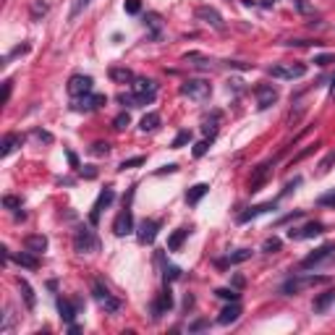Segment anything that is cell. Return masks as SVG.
<instances>
[{"label":"cell","mask_w":335,"mask_h":335,"mask_svg":"<svg viewBox=\"0 0 335 335\" xmlns=\"http://www.w3.org/2000/svg\"><path fill=\"white\" fill-rule=\"evenodd\" d=\"M181 95L189 97V100H194V102H205L212 95V86L205 79H189V81L181 84Z\"/></svg>","instance_id":"obj_1"},{"label":"cell","mask_w":335,"mask_h":335,"mask_svg":"<svg viewBox=\"0 0 335 335\" xmlns=\"http://www.w3.org/2000/svg\"><path fill=\"white\" fill-rule=\"evenodd\" d=\"M320 283H327L325 275H299V278H291V280H285L283 285V294L285 296H294V294H301L306 291V288H315Z\"/></svg>","instance_id":"obj_2"},{"label":"cell","mask_w":335,"mask_h":335,"mask_svg":"<svg viewBox=\"0 0 335 335\" xmlns=\"http://www.w3.org/2000/svg\"><path fill=\"white\" fill-rule=\"evenodd\" d=\"M92 294H95V299H97V304L105 309V311H110V315H113V311H118L121 309V301L110 294V288L102 283V280H92Z\"/></svg>","instance_id":"obj_3"},{"label":"cell","mask_w":335,"mask_h":335,"mask_svg":"<svg viewBox=\"0 0 335 335\" xmlns=\"http://www.w3.org/2000/svg\"><path fill=\"white\" fill-rule=\"evenodd\" d=\"M131 92L137 95V102L139 105H147L154 100V92H158V84L152 79H133L131 81Z\"/></svg>","instance_id":"obj_4"},{"label":"cell","mask_w":335,"mask_h":335,"mask_svg":"<svg viewBox=\"0 0 335 335\" xmlns=\"http://www.w3.org/2000/svg\"><path fill=\"white\" fill-rule=\"evenodd\" d=\"M267 74H270L273 79H301L306 74V65L304 63H288V65H273V69H267Z\"/></svg>","instance_id":"obj_5"},{"label":"cell","mask_w":335,"mask_h":335,"mask_svg":"<svg viewBox=\"0 0 335 335\" xmlns=\"http://www.w3.org/2000/svg\"><path fill=\"white\" fill-rule=\"evenodd\" d=\"M74 247H76V252H81V254L97 252V238H95V233L89 231V228H81V231H76Z\"/></svg>","instance_id":"obj_6"},{"label":"cell","mask_w":335,"mask_h":335,"mask_svg":"<svg viewBox=\"0 0 335 335\" xmlns=\"http://www.w3.org/2000/svg\"><path fill=\"white\" fill-rule=\"evenodd\" d=\"M113 199H116V191H113V189H102V191H100V196H97V202H95L92 212H89V220H92V226H97V222H100V212H102L105 207L113 205Z\"/></svg>","instance_id":"obj_7"},{"label":"cell","mask_w":335,"mask_h":335,"mask_svg":"<svg viewBox=\"0 0 335 335\" xmlns=\"http://www.w3.org/2000/svg\"><path fill=\"white\" fill-rule=\"evenodd\" d=\"M92 76H84V74H76V76H71L69 79V95H74V97H81V95H89L92 92Z\"/></svg>","instance_id":"obj_8"},{"label":"cell","mask_w":335,"mask_h":335,"mask_svg":"<svg viewBox=\"0 0 335 335\" xmlns=\"http://www.w3.org/2000/svg\"><path fill=\"white\" fill-rule=\"evenodd\" d=\"M254 92H257V107L259 110H267L270 105H275V100H278V89L273 84H259Z\"/></svg>","instance_id":"obj_9"},{"label":"cell","mask_w":335,"mask_h":335,"mask_svg":"<svg viewBox=\"0 0 335 335\" xmlns=\"http://www.w3.org/2000/svg\"><path fill=\"white\" fill-rule=\"evenodd\" d=\"M332 252H335V243H325V247H320L317 252H311L309 257H304V259H301V267H304V270H311V267H317V264L325 262L327 257H332Z\"/></svg>","instance_id":"obj_10"},{"label":"cell","mask_w":335,"mask_h":335,"mask_svg":"<svg viewBox=\"0 0 335 335\" xmlns=\"http://www.w3.org/2000/svg\"><path fill=\"white\" fill-rule=\"evenodd\" d=\"M270 168H273V163H262L254 168V173L249 175V191H259L264 186V181L270 178Z\"/></svg>","instance_id":"obj_11"},{"label":"cell","mask_w":335,"mask_h":335,"mask_svg":"<svg viewBox=\"0 0 335 335\" xmlns=\"http://www.w3.org/2000/svg\"><path fill=\"white\" fill-rule=\"evenodd\" d=\"M100 105H105V95H81L79 100H74V110H79V113H89Z\"/></svg>","instance_id":"obj_12"},{"label":"cell","mask_w":335,"mask_h":335,"mask_svg":"<svg viewBox=\"0 0 335 335\" xmlns=\"http://www.w3.org/2000/svg\"><path fill=\"white\" fill-rule=\"evenodd\" d=\"M173 309V294H170V288L165 285V291L160 294V299L152 304V317L158 320V317H163V315H168V311Z\"/></svg>","instance_id":"obj_13"},{"label":"cell","mask_w":335,"mask_h":335,"mask_svg":"<svg viewBox=\"0 0 335 335\" xmlns=\"http://www.w3.org/2000/svg\"><path fill=\"white\" fill-rule=\"evenodd\" d=\"M196 18H202L205 24H210V27H215V29H226V24H222V16H220L215 8H210V6H199V8H196Z\"/></svg>","instance_id":"obj_14"},{"label":"cell","mask_w":335,"mask_h":335,"mask_svg":"<svg viewBox=\"0 0 335 335\" xmlns=\"http://www.w3.org/2000/svg\"><path fill=\"white\" fill-rule=\"evenodd\" d=\"M113 231H116V236H126V233L133 231V217H131V210H128V207L118 212V217H116V222H113Z\"/></svg>","instance_id":"obj_15"},{"label":"cell","mask_w":335,"mask_h":335,"mask_svg":"<svg viewBox=\"0 0 335 335\" xmlns=\"http://www.w3.org/2000/svg\"><path fill=\"white\" fill-rule=\"evenodd\" d=\"M322 231H325L322 222H306L304 228H291V231H288V238H315Z\"/></svg>","instance_id":"obj_16"},{"label":"cell","mask_w":335,"mask_h":335,"mask_svg":"<svg viewBox=\"0 0 335 335\" xmlns=\"http://www.w3.org/2000/svg\"><path fill=\"white\" fill-rule=\"evenodd\" d=\"M158 228H160V220H142L139 222V241L142 243H152L154 236H158Z\"/></svg>","instance_id":"obj_17"},{"label":"cell","mask_w":335,"mask_h":335,"mask_svg":"<svg viewBox=\"0 0 335 335\" xmlns=\"http://www.w3.org/2000/svg\"><path fill=\"white\" fill-rule=\"evenodd\" d=\"M24 249H29L34 254H42L44 249H48V238H44L42 233H32V236L24 238Z\"/></svg>","instance_id":"obj_18"},{"label":"cell","mask_w":335,"mask_h":335,"mask_svg":"<svg viewBox=\"0 0 335 335\" xmlns=\"http://www.w3.org/2000/svg\"><path fill=\"white\" fill-rule=\"evenodd\" d=\"M238 317H241V306H238V301H231L226 309L220 311L217 322H220V325H231V322H236Z\"/></svg>","instance_id":"obj_19"},{"label":"cell","mask_w":335,"mask_h":335,"mask_svg":"<svg viewBox=\"0 0 335 335\" xmlns=\"http://www.w3.org/2000/svg\"><path fill=\"white\" fill-rule=\"evenodd\" d=\"M144 27L149 29V37H152V39H158L160 32H163V21H160L158 13H147V16H144Z\"/></svg>","instance_id":"obj_20"},{"label":"cell","mask_w":335,"mask_h":335,"mask_svg":"<svg viewBox=\"0 0 335 335\" xmlns=\"http://www.w3.org/2000/svg\"><path fill=\"white\" fill-rule=\"evenodd\" d=\"M267 210H275V202H267V205H257V207H252L249 212H243V215H238V222H249V220H254V217H259V215H264Z\"/></svg>","instance_id":"obj_21"},{"label":"cell","mask_w":335,"mask_h":335,"mask_svg":"<svg viewBox=\"0 0 335 335\" xmlns=\"http://www.w3.org/2000/svg\"><path fill=\"white\" fill-rule=\"evenodd\" d=\"M58 311H60V320H63V322L74 325L76 309H74V304H71V301H65V299H58Z\"/></svg>","instance_id":"obj_22"},{"label":"cell","mask_w":335,"mask_h":335,"mask_svg":"<svg viewBox=\"0 0 335 335\" xmlns=\"http://www.w3.org/2000/svg\"><path fill=\"white\" fill-rule=\"evenodd\" d=\"M13 259H16L21 267H27V270H37V267H39V259H37L34 252H29V249H27V252H21V254H16Z\"/></svg>","instance_id":"obj_23"},{"label":"cell","mask_w":335,"mask_h":335,"mask_svg":"<svg viewBox=\"0 0 335 335\" xmlns=\"http://www.w3.org/2000/svg\"><path fill=\"white\" fill-rule=\"evenodd\" d=\"M186 236H189V228H178V231H173L170 238H168V249H170V252H178V249H181V243L186 241Z\"/></svg>","instance_id":"obj_24"},{"label":"cell","mask_w":335,"mask_h":335,"mask_svg":"<svg viewBox=\"0 0 335 335\" xmlns=\"http://www.w3.org/2000/svg\"><path fill=\"white\" fill-rule=\"evenodd\" d=\"M207 191H210V184H196V186H191V189L186 191V202H189V205H196Z\"/></svg>","instance_id":"obj_25"},{"label":"cell","mask_w":335,"mask_h":335,"mask_svg":"<svg viewBox=\"0 0 335 335\" xmlns=\"http://www.w3.org/2000/svg\"><path fill=\"white\" fill-rule=\"evenodd\" d=\"M18 144H21V137H18V133H8V137L3 139V149H0V154H3V158H8V154H11Z\"/></svg>","instance_id":"obj_26"},{"label":"cell","mask_w":335,"mask_h":335,"mask_svg":"<svg viewBox=\"0 0 335 335\" xmlns=\"http://www.w3.org/2000/svg\"><path fill=\"white\" fill-rule=\"evenodd\" d=\"M184 60H186V63H191V65H196V69H212V60H210V58H205V55H199V53H189Z\"/></svg>","instance_id":"obj_27"},{"label":"cell","mask_w":335,"mask_h":335,"mask_svg":"<svg viewBox=\"0 0 335 335\" xmlns=\"http://www.w3.org/2000/svg\"><path fill=\"white\" fill-rule=\"evenodd\" d=\"M18 288H21V296H24V301H27V306H29V309H34V304H37V299H34V291H32V285H29L27 280H18Z\"/></svg>","instance_id":"obj_28"},{"label":"cell","mask_w":335,"mask_h":335,"mask_svg":"<svg viewBox=\"0 0 335 335\" xmlns=\"http://www.w3.org/2000/svg\"><path fill=\"white\" fill-rule=\"evenodd\" d=\"M158 126H160V116H158V113H147V116L142 118V123H139L142 131H154Z\"/></svg>","instance_id":"obj_29"},{"label":"cell","mask_w":335,"mask_h":335,"mask_svg":"<svg viewBox=\"0 0 335 335\" xmlns=\"http://www.w3.org/2000/svg\"><path fill=\"white\" fill-rule=\"evenodd\" d=\"M110 79L126 84V81H133V74H131L128 69H110Z\"/></svg>","instance_id":"obj_30"},{"label":"cell","mask_w":335,"mask_h":335,"mask_svg":"<svg viewBox=\"0 0 335 335\" xmlns=\"http://www.w3.org/2000/svg\"><path fill=\"white\" fill-rule=\"evenodd\" d=\"M252 257V249H238V252H233L231 257H228V262L231 264H241V262H247Z\"/></svg>","instance_id":"obj_31"},{"label":"cell","mask_w":335,"mask_h":335,"mask_svg":"<svg viewBox=\"0 0 335 335\" xmlns=\"http://www.w3.org/2000/svg\"><path fill=\"white\" fill-rule=\"evenodd\" d=\"M335 299V291H327V294H322L317 301H315V311H325L327 309V304Z\"/></svg>","instance_id":"obj_32"},{"label":"cell","mask_w":335,"mask_h":335,"mask_svg":"<svg viewBox=\"0 0 335 335\" xmlns=\"http://www.w3.org/2000/svg\"><path fill=\"white\" fill-rule=\"evenodd\" d=\"M189 142H191V131H181V133H178V137L173 139V144H170V147H173V149H181V147H184V144H189Z\"/></svg>","instance_id":"obj_33"},{"label":"cell","mask_w":335,"mask_h":335,"mask_svg":"<svg viewBox=\"0 0 335 335\" xmlns=\"http://www.w3.org/2000/svg\"><path fill=\"white\" fill-rule=\"evenodd\" d=\"M215 296L226 299V301H238V291H233V288H217Z\"/></svg>","instance_id":"obj_34"},{"label":"cell","mask_w":335,"mask_h":335,"mask_svg":"<svg viewBox=\"0 0 335 335\" xmlns=\"http://www.w3.org/2000/svg\"><path fill=\"white\" fill-rule=\"evenodd\" d=\"M86 6H89V0H74V3H71V13H69V18L74 21V18H76V16H79Z\"/></svg>","instance_id":"obj_35"},{"label":"cell","mask_w":335,"mask_h":335,"mask_svg":"<svg viewBox=\"0 0 335 335\" xmlns=\"http://www.w3.org/2000/svg\"><path fill=\"white\" fill-rule=\"evenodd\" d=\"M128 123H131L128 113H121V116H116V121H113V128H116V131H123Z\"/></svg>","instance_id":"obj_36"},{"label":"cell","mask_w":335,"mask_h":335,"mask_svg":"<svg viewBox=\"0 0 335 335\" xmlns=\"http://www.w3.org/2000/svg\"><path fill=\"white\" fill-rule=\"evenodd\" d=\"M3 207L6 210H21V199L18 196H3Z\"/></svg>","instance_id":"obj_37"},{"label":"cell","mask_w":335,"mask_h":335,"mask_svg":"<svg viewBox=\"0 0 335 335\" xmlns=\"http://www.w3.org/2000/svg\"><path fill=\"white\" fill-rule=\"evenodd\" d=\"M262 249H264L267 254H273V252H278V249H280V238H267Z\"/></svg>","instance_id":"obj_38"},{"label":"cell","mask_w":335,"mask_h":335,"mask_svg":"<svg viewBox=\"0 0 335 335\" xmlns=\"http://www.w3.org/2000/svg\"><path fill=\"white\" fill-rule=\"evenodd\" d=\"M123 8H126V13H139L142 11V0H126Z\"/></svg>","instance_id":"obj_39"},{"label":"cell","mask_w":335,"mask_h":335,"mask_svg":"<svg viewBox=\"0 0 335 335\" xmlns=\"http://www.w3.org/2000/svg\"><path fill=\"white\" fill-rule=\"evenodd\" d=\"M315 63H317V65H330V63H335V53H325V55H315Z\"/></svg>","instance_id":"obj_40"},{"label":"cell","mask_w":335,"mask_h":335,"mask_svg":"<svg viewBox=\"0 0 335 335\" xmlns=\"http://www.w3.org/2000/svg\"><path fill=\"white\" fill-rule=\"evenodd\" d=\"M27 50H29V44H18V48H13V50H11V53L6 55V63H8L11 58H16V55H24ZM6 63H3V65H6Z\"/></svg>","instance_id":"obj_41"},{"label":"cell","mask_w":335,"mask_h":335,"mask_svg":"<svg viewBox=\"0 0 335 335\" xmlns=\"http://www.w3.org/2000/svg\"><path fill=\"white\" fill-rule=\"evenodd\" d=\"M110 152V144L107 142H97V144H92V154H107Z\"/></svg>","instance_id":"obj_42"},{"label":"cell","mask_w":335,"mask_h":335,"mask_svg":"<svg viewBox=\"0 0 335 335\" xmlns=\"http://www.w3.org/2000/svg\"><path fill=\"white\" fill-rule=\"evenodd\" d=\"M207 149H210V142H196L194 144V158H202Z\"/></svg>","instance_id":"obj_43"},{"label":"cell","mask_w":335,"mask_h":335,"mask_svg":"<svg viewBox=\"0 0 335 335\" xmlns=\"http://www.w3.org/2000/svg\"><path fill=\"white\" fill-rule=\"evenodd\" d=\"M320 205H322V207H335V191H330V194L320 196Z\"/></svg>","instance_id":"obj_44"},{"label":"cell","mask_w":335,"mask_h":335,"mask_svg":"<svg viewBox=\"0 0 335 335\" xmlns=\"http://www.w3.org/2000/svg\"><path fill=\"white\" fill-rule=\"evenodd\" d=\"M144 163V158H131V160H123L121 163V170H126V168H137V165H142Z\"/></svg>","instance_id":"obj_45"},{"label":"cell","mask_w":335,"mask_h":335,"mask_svg":"<svg viewBox=\"0 0 335 335\" xmlns=\"http://www.w3.org/2000/svg\"><path fill=\"white\" fill-rule=\"evenodd\" d=\"M44 13H48V6H44V3H34V6H32V16H34V18H39V16H44Z\"/></svg>","instance_id":"obj_46"},{"label":"cell","mask_w":335,"mask_h":335,"mask_svg":"<svg viewBox=\"0 0 335 335\" xmlns=\"http://www.w3.org/2000/svg\"><path fill=\"white\" fill-rule=\"evenodd\" d=\"M34 137H37V139H39V142H48V144H50V142H53V137H50V133H48V131H39V128H37V131H34Z\"/></svg>","instance_id":"obj_47"},{"label":"cell","mask_w":335,"mask_h":335,"mask_svg":"<svg viewBox=\"0 0 335 335\" xmlns=\"http://www.w3.org/2000/svg\"><path fill=\"white\" fill-rule=\"evenodd\" d=\"M178 275H181V270H178V267H168V270H165V278H170V280H175Z\"/></svg>","instance_id":"obj_48"},{"label":"cell","mask_w":335,"mask_h":335,"mask_svg":"<svg viewBox=\"0 0 335 335\" xmlns=\"http://www.w3.org/2000/svg\"><path fill=\"white\" fill-rule=\"evenodd\" d=\"M11 84L13 81H6V86H3V102H8V97H11Z\"/></svg>","instance_id":"obj_49"},{"label":"cell","mask_w":335,"mask_h":335,"mask_svg":"<svg viewBox=\"0 0 335 335\" xmlns=\"http://www.w3.org/2000/svg\"><path fill=\"white\" fill-rule=\"evenodd\" d=\"M81 173H84L86 178H95V175H97V170H95V168H84Z\"/></svg>","instance_id":"obj_50"},{"label":"cell","mask_w":335,"mask_h":335,"mask_svg":"<svg viewBox=\"0 0 335 335\" xmlns=\"http://www.w3.org/2000/svg\"><path fill=\"white\" fill-rule=\"evenodd\" d=\"M175 170H178V165H165L160 173H175Z\"/></svg>","instance_id":"obj_51"},{"label":"cell","mask_w":335,"mask_h":335,"mask_svg":"<svg viewBox=\"0 0 335 335\" xmlns=\"http://www.w3.org/2000/svg\"><path fill=\"white\" fill-rule=\"evenodd\" d=\"M69 163H71V165H79V160H76V154H74V152H69Z\"/></svg>","instance_id":"obj_52"},{"label":"cell","mask_w":335,"mask_h":335,"mask_svg":"<svg viewBox=\"0 0 335 335\" xmlns=\"http://www.w3.org/2000/svg\"><path fill=\"white\" fill-rule=\"evenodd\" d=\"M330 97L335 100V79H332V86H330Z\"/></svg>","instance_id":"obj_53"}]
</instances>
